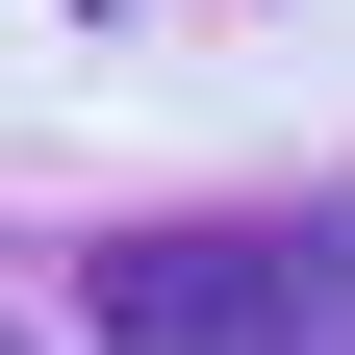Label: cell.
<instances>
[{"instance_id": "cell-1", "label": "cell", "mask_w": 355, "mask_h": 355, "mask_svg": "<svg viewBox=\"0 0 355 355\" xmlns=\"http://www.w3.org/2000/svg\"><path fill=\"white\" fill-rule=\"evenodd\" d=\"M102 355H355V229L279 203V229H102L76 254Z\"/></svg>"}]
</instances>
